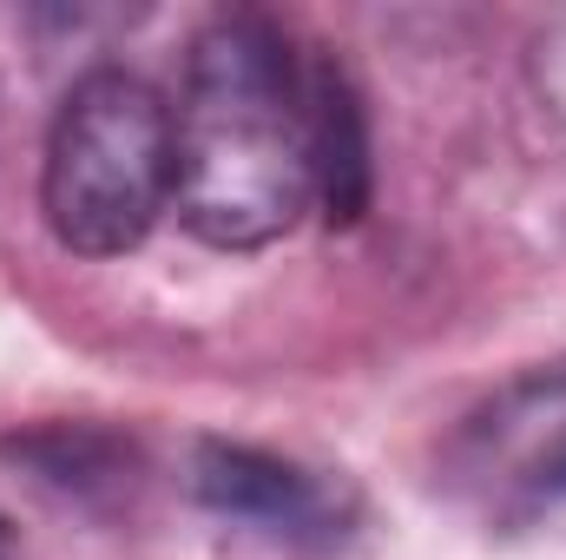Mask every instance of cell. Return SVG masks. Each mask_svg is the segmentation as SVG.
Here are the masks:
<instances>
[{
    "label": "cell",
    "mask_w": 566,
    "mask_h": 560,
    "mask_svg": "<svg viewBox=\"0 0 566 560\" xmlns=\"http://www.w3.org/2000/svg\"><path fill=\"white\" fill-rule=\"evenodd\" d=\"M178 218L218 251H264L310 211L303 66L277 20L218 13L178 93Z\"/></svg>",
    "instance_id": "1"
},
{
    "label": "cell",
    "mask_w": 566,
    "mask_h": 560,
    "mask_svg": "<svg viewBox=\"0 0 566 560\" xmlns=\"http://www.w3.org/2000/svg\"><path fill=\"white\" fill-rule=\"evenodd\" d=\"M178 191V139L158 86L126 66H93L53 113L40 211L73 258H126Z\"/></svg>",
    "instance_id": "2"
},
{
    "label": "cell",
    "mask_w": 566,
    "mask_h": 560,
    "mask_svg": "<svg viewBox=\"0 0 566 560\" xmlns=\"http://www.w3.org/2000/svg\"><path fill=\"white\" fill-rule=\"evenodd\" d=\"M191 495L211 515L244 521L283 548H336L349 535V515H356L343 481H323L271 448L224 442V435H205L191 448Z\"/></svg>",
    "instance_id": "3"
},
{
    "label": "cell",
    "mask_w": 566,
    "mask_h": 560,
    "mask_svg": "<svg viewBox=\"0 0 566 560\" xmlns=\"http://www.w3.org/2000/svg\"><path fill=\"white\" fill-rule=\"evenodd\" d=\"M303 139H310V198L343 231L369 211V106L336 53L303 60Z\"/></svg>",
    "instance_id": "4"
},
{
    "label": "cell",
    "mask_w": 566,
    "mask_h": 560,
    "mask_svg": "<svg viewBox=\"0 0 566 560\" xmlns=\"http://www.w3.org/2000/svg\"><path fill=\"white\" fill-rule=\"evenodd\" d=\"M40 481L53 488H99V481H119V468L133 462L113 435H93V428H40V435H13L7 442Z\"/></svg>",
    "instance_id": "5"
},
{
    "label": "cell",
    "mask_w": 566,
    "mask_h": 560,
    "mask_svg": "<svg viewBox=\"0 0 566 560\" xmlns=\"http://www.w3.org/2000/svg\"><path fill=\"white\" fill-rule=\"evenodd\" d=\"M521 495H527L534 508H541V501H547V508L566 501V409H560V428L527 455V468H521Z\"/></svg>",
    "instance_id": "6"
}]
</instances>
